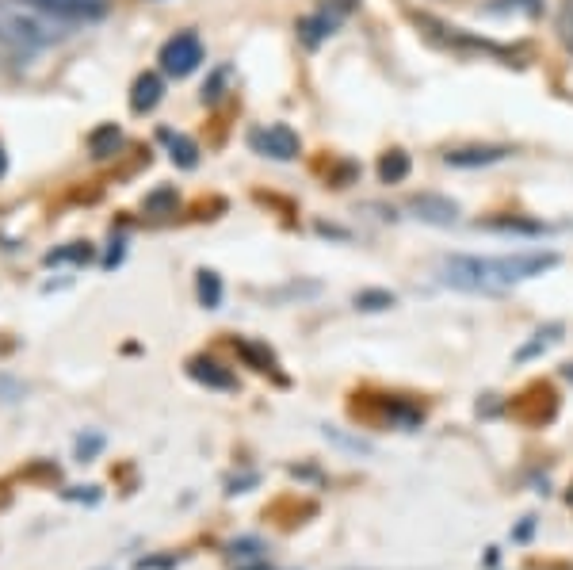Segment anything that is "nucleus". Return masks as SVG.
Segmentation results:
<instances>
[{"instance_id":"18","label":"nucleus","mask_w":573,"mask_h":570,"mask_svg":"<svg viewBox=\"0 0 573 570\" xmlns=\"http://www.w3.org/2000/svg\"><path fill=\"white\" fill-rule=\"evenodd\" d=\"M356 307L360 310H386V307H394V295H390V291H360V295H356Z\"/></svg>"},{"instance_id":"7","label":"nucleus","mask_w":573,"mask_h":570,"mask_svg":"<svg viewBox=\"0 0 573 570\" xmlns=\"http://www.w3.org/2000/svg\"><path fill=\"white\" fill-rule=\"evenodd\" d=\"M505 157H509L505 146H463V150H447L444 165H451V169H486V165H497Z\"/></svg>"},{"instance_id":"19","label":"nucleus","mask_w":573,"mask_h":570,"mask_svg":"<svg viewBox=\"0 0 573 570\" xmlns=\"http://www.w3.org/2000/svg\"><path fill=\"white\" fill-rule=\"evenodd\" d=\"M100 448H104V437H100V433H88V437L77 440V460L81 463L96 460V456H100Z\"/></svg>"},{"instance_id":"22","label":"nucleus","mask_w":573,"mask_h":570,"mask_svg":"<svg viewBox=\"0 0 573 570\" xmlns=\"http://www.w3.org/2000/svg\"><path fill=\"white\" fill-rule=\"evenodd\" d=\"M245 570H276V567H268V559H264V563H256V567H245Z\"/></svg>"},{"instance_id":"4","label":"nucleus","mask_w":573,"mask_h":570,"mask_svg":"<svg viewBox=\"0 0 573 570\" xmlns=\"http://www.w3.org/2000/svg\"><path fill=\"white\" fill-rule=\"evenodd\" d=\"M249 146H253L256 154L272 157V161H295L298 150H302L298 134L291 131V127H283V123H272V127L253 131L249 134Z\"/></svg>"},{"instance_id":"16","label":"nucleus","mask_w":573,"mask_h":570,"mask_svg":"<svg viewBox=\"0 0 573 570\" xmlns=\"http://www.w3.org/2000/svg\"><path fill=\"white\" fill-rule=\"evenodd\" d=\"M558 333H562V326H547V329H543V333H535V341H531V345H524V349L516 352V360H531L535 352L551 349L554 341H558Z\"/></svg>"},{"instance_id":"17","label":"nucleus","mask_w":573,"mask_h":570,"mask_svg":"<svg viewBox=\"0 0 573 570\" xmlns=\"http://www.w3.org/2000/svg\"><path fill=\"white\" fill-rule=\"evenodd\" d=\"M486 230H501V234H543L539 222H520V219H497V222H486Z\"/></svg>"},{"instance_id":"3","label":"nucleus","mask_w":573,"mask_h":570,"mask_svg":"<svg viewBox=\"0 0 573 570\" xmlns=\"http://www.w3.org/2000/svg\"><path fill=\"white\" fill-rule=\"evenodd\" d=\"M161 73H169V77H191L195 69L203 66V43H199V35L195 31H180V35H172L169 43L161 46Z\"/></svg>"},{"instance_id":"1","label":"nucleus","mask_w":573,"mask_h":570,"mask_svg":"<svg viewBox=\"0 0 573 570\" xmlns=\"http://www.w3.org/2000/svg\"><path fill=\"white\" fill-rule=\"evenodd\" d=\"M554 264H558L554 253H512V257H467V253H455V257H444L440 276L455 291L501 295V291L524 284L531 276L551 272Z\"/></svg>"},{"instance_id":"8","label":"nucleus","mask_w":573,"mask_h":570,"mask_svg":"<svg viewBox=\"0 0 573 570\" xmlns=\"http://www.w3.org/2000/svg\"><path fill=\"white\" fill-rule=\"evenodd\" d=\"M188 375L195 379V383H203V387H214V391H237L234 372H226L222 364H214V360H203V356L188 360Z\"/></svg>"},{"instance_id":"9","label":"nucleus","mask_w":573,"mask_h":570,"mask_svg":"<svg viewBox=\"0 0 573 570\" xmlns=\"http://www.w3.org/2000/svg\"><path fill=\"white\" fill-rule=\"evenodd\" d=\"M161 92H165L161 77H157V73H142V77L134 81V92H130V108L138 111V115H146V111H153L161 104Z\"/></svg>"},{"instance_id":"24","label":"nucleus","mask_w":573,"mask_h":570,"mask_svg":"<svg viewBox=\"0 0 573 570\" xmlns=\"http://www.w3.org/2000/svg\"><path fill=\"white\" fill-rule=\"evenodd\" d=\"M570 505H573V486H570Z\"/></svg>"},{"instance_id":"5","label":"nucleus","mask_w":573,"mask_h":570,"mask_svg":"<svg viewBox=\"0 0 573 570\" xmlns=\"http://www.w3.org/2000/svg\"><path fill=\"white\" fill-rule=\"evenodd\" d=\"M62 23H92L107 16V0H27Z\"/></svg>"},{"instance_id":"2","label":"nucleus","mask_w":573,"mask_h":570,"mask_svg":"<svg viewBox=\"0 0 573 570\" xmlns=\"http://www.w3.org/2000/svg\"><path fill=\"white\" fill-rule=\"evenodd\" d=\"M65 27L62 20L46 16L43 8L27 0H0V46L16 54H35L46 46L62 43Z\"/></svg>"},{"instance_id":"6","label":"nucleus","mask_w":573,"mask_h":570,"mask_svg":"<svg viewBox=\"0 0 573 570\" xmlns=\"http://www.w3.org/2000/svg\"><path fill=\"white\" fill-rule=\"evenodd\" d=\"M409 211H413V219L428 222V226H451V222H459V203L447 196H413L409 199Z\"/></svg>"},{"instance_id":"10","label":"nucleus","mask_w":573,"mask_h":570,"mask_svg":"<svg viewBox=\"0 0 573 570\" xmlns=\"http://www.w3.org/2000/svg\"><path fill=\"white\" fill-rule=\"evenodd\" d=\"M226 555H230V563H234L237 570H245V567L264 563V559H268V548H264V540H256V536H241V540H234V544L226 548Z\"/></svg>"},{"instance_id":"21","label":"nucleus","mask_w":573,"mask_h":570,"mask_svg":"<svg viewBox=\"0 0 573 570\" xmlns=\"http://www.w3.org/2000/svg\"><path fill=\"white\" fill-rule=\"evenodd\" d=\"M531 532H535V517H524V521H520V528L512 532V540H516V544H528Z\"/></svg>"},{"instance_id":"20","label":"nucleus","mask_w":573,"mask_h":570,"mask_svg":"<svg viewBox=\"0 0 573 570\" xmlns=\"http://www.w3.org/2000/svg\"><path fill=\"white\" fill-rule=\"evenodd\" d=\"M62 261H88V245H73V249H62V253L46 257V264H62Z\"/></svg>"},{"instance_id":"23","label":"nucleus","mask_w":573,"mask_h":570,"mask_svg":"<svg viewBox=\"0 0 573 570\" xmlns=\"http://www.w3.org/2000/svg\"><path fill=\"white\" fill-rule=\"evenodd\" d=\"M4 169H8V161H4V154H0V176H4Z\"/></svg>"},{"instance_id":"14","label":"nucleus","mask_w":573,"mask_h":570,"mask_svg":"<svg viewBox=\"0 0 573 570\" xmlns=\"http://www.w3.org/2000/svg\"><path fill=\"white\" fill-rule=\"evenodd\" d=\"M169 138V146H172V161L180 165V169H195V142L191 138H184V134H165Z\"/></svg>"},{"instance_id":"13","label":"nucleus","mask_w":573,"mask_h":570,"mask_svg":"<svg viewBox=\"0 0 573 570\" xmlns=\"http://www.w3.org/2000/svg\"><path fill=\"white\" fill-rule=\"evenodd\" d=\"M554 31H558V43L573 54V0H558V16H554Z\"/></svg>"},{"instance_id":"11","label":"nucleus","mask_w":573,"mask_h":570,"mask_svg":"<svg viewBox=\"0 0 573 570\" xmlns=\"http://www.w3.org/2000/svg\"><path fill=\"white\" fill-rule=\"evenodd\" d=\"M405 176H409V154L390 150V154L379 161V180L382 184H402Z\"/></svg>"},{"instance_id":"12","label":"nucleus","mask_w":573,"mask_h":570,"mask_svg":"<svg viewBox=\"0 0 573 570\" xmlns=\"http://www.w3.org/2000/svg\"><path fill=\"white\" fill-rule=\"evenodd\" d=\"M237 352H241V356H245V360L253 364L256 372H272V375H276V356H272V352L264 349V345H253V341H241V345H237Z\"/></svg>"},{"instance_id":"15","label":"nucleus","mask_w":573,"mask_h":570,"mask_svg":"<svg viewBox=\"0 0 573 570\" xmlns=\"http://www.w3.org/2000/svg\"><path fill=\"white\" fill-rule=\"evenodd\" d=\"M199 303L207 310H214L222 303V280H218V272H199Z\"/></svg>"}]
</instances>
